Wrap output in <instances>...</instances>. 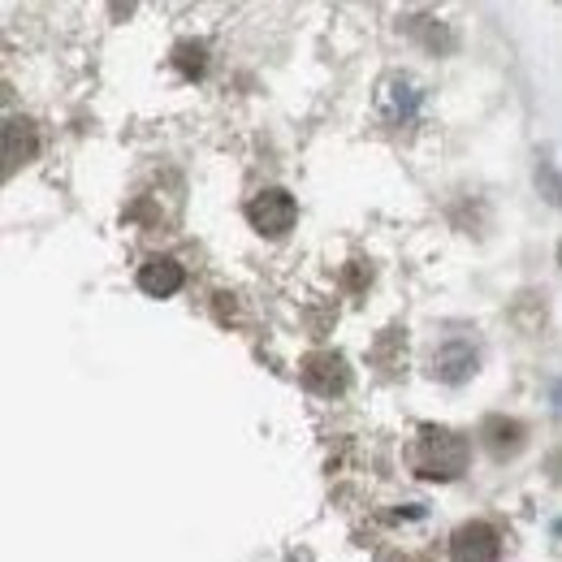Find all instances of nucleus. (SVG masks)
<instances>
[{"label": "nucleus", "mask_w": 562, "mask_h": 562, "mask_svg": "<svg viewBox=\"0 0 562 562\" xmlns=\"http://www.w3.org/2000/svg\"><path fill=\"white\" fill-rule=\"evenodd\" d=\"M559 265H562V243H559Z\"/></svg>", "instance_id": "7"}, {"label": "nucleus", "mask_w": 562, "mask_h": 562, "mask_svg": "<svg viewBox=\"0 0 562 562\" xmlns=\"http://www.w3.org/2000/svg\"><path fill=\"white\" fill-rule=\"evenodd\" d=\"M432 372L446 381V385H459V381H468L472 372H476V351L468 347V342H446V347H437V359H432Z\"/></svg>", "instance_id": "5"}, {"label": "nucleus", "mask_w": 562, "mask_h": 562, "mask_svg": "<svg viewBox=\"0 0 562 562\" xmlns=\"http://www.w3.org/2000/svg\"><path fill=\"white\" fill-rule=\"evenodd\" d=\"M537 187H541V195H546L550 204H562V173L550 165V160L537 165Z\"/></svg>", "instance_id": "6"}, {"label": "nucleus", "mask_w": 562, "mask_h": 562, "mask_svg": "<svg viewBox=\"0 0 562 562\" xmlns=\"http://www.w3.org/2000/svg\"><path fill=\"white\" fill-rule=\"evenodd\" d=\"M294 216H299V204H294V195L290 191H281V187H269V191H260L251 204H247V221L260 229V234H285V229H294Z\"/></svg>", "instance_id": "2"}, {"label": "nucleus", "mask_w": 562, "mask_h": 562, "mask_svg": "<svg viewBox=\"0 0 562 562\" xmlns=\"http://www.w3.org/2000/svg\"><path fill=\"white\" fill-rule=\"evenodd\" d=\"M468 468V441L450 428H428L416 441V472L428 481H454Z\"/></svg>", "instance_id": "1"}, {"label": "nucleus", "mask_w": 562, "mask_h": 562, "mask_svg": "<svg viewBox=\"0 0 562 562\" xmlns=\"http://www.w3.org/2000/svg\"><path fill=\"white\" fill-rule=\"evenodd\" d=\"M559 532H562V524H559Z\"/></svg>", "instance_id": "8"}, {"label": "nucleus", "mask_w": 562, "mask_h": 562, "mask_svg": "<svg viewBox=\"0 0 562 562\" xmlns=\"http://www.w3.org/2000/svg\"><path fill=\"white\" fill-rule=\"evenodd\" d=\"M135 281H139L143 294H151V299H169V294H178V290H182L187 273H182V265H178V260H169V256H151V260L139 269V278Z\"/></svg>", "instance_id": "4"}, {"label": "nucleus", "mask_w": 562, "mask_h": 562, "mask_svg": "<svg viewBox=\"0 0 562 562\" xmlns=\"http://www.w3.org/2000/svg\"><path fill=\"white\" fill-rule=\"evenodd\" d=\"M450 550H454V562H502V537H497L493 524L472 519L454 532Z\"/></svg>", "instance_id": "3"}]
</instances>
